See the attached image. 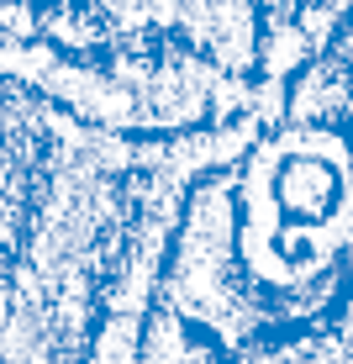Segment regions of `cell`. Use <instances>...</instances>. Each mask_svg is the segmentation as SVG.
<instances>
[{
	"label": "cell",
	"mask_w": 353,
	"mask_h": 364,
	"mask_svg": "<svg viewBox=\"0 0 353 364\" xmlns=\"http://www.w3.org/2000/svg\"><path fill=\"white\" fill-rule=\"evenodd\" d=\"M163 291L237 359L332 311L353 291V127L285 106L200 169L174 211Z\"/></svg>",
	"instance_id": "obj_1"
},
{
	"label": "cell",
	"mask_w": 353,
	"mask_h": 364,
	"mask_svg": "<svg viewBox=\"0 0 353 364\" xmlns=\"http://www.w3.org/2000/svg\"><path fill=\"white\" fill-rule=\"evenodd\" d=\"M169 254V248H163ZM163 254L143 259L106 306L85 364H237L206 328H195L163 291Z\"/></svg>",
	"instance_id": "obj_2"
}]
</instances>
